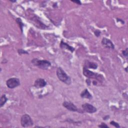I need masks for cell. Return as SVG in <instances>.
<instances>
[{
  "label": "cell",
  "mask_w": 128,
  "mask_h": 128,
  "mask_svg": "<svg viewBox=\"0 0 128 128\" xmlns=\"http://www.w3.org/2000/svg\"><path fill=\"white\" fill-rule=\"evenodd\" d=\"M56 75L58 78L62 82L66 84H70L71 80L70 77L60 67L58 68L56 70Z\"/></svg>",
  "instance_id": "6da1fadb"
},
{
  "label": "cell",
  "mask_w": 128,
  "mask_h": 128,
  "mask_svg": "<svg viewBox=\"0 0 128 128\" xmlns=\"http://www.w3.org/2000/svg\"><path fill=\"white\" fill-rule=\"evenodd\" d=\"M31 62L34 65L43 70H47L51 66V63L46 60H41L38 58H34Z\"/></svg>",
  "instance_id": "7a4b0ae2"
},
{
  "label": "cell",
  "mask_w": 128,
  "mask_h": 128,
  "mask_svg": "<svg viewBox=\"0 0 128 128\" xmlns=\"http://www.w3.org/2000/svg\"><path fill=\"white\" fill-rule=\"evenodd\" d=\"M20 123L22 127L30 126L34 124L32 119L30 116L27 114H24L22 116L20 119Z\"/></svg>",
  "instance_id": "3957f363"
},
{
  "label": "cell",
  "mask_w": 128,
  "mask_h": 128,
  "mask_svg": "<svg viewBox=\"0 0 128 128\" xmlns=\"http://www.w3.org/2000/svg\"><path fill=\"white\" fill-rule=\"evenodd\" d=\"M6 86L10 88H14L20 84V80L16 78H12L6 81Z\"/></svg>",
  "instance_id": "277c9868"
},
{
  "label": "cell",
  "mask_w": 128,
  "mask_h": 128,
  "mask_svg": "<svg viewBox=\"0 0 128 128\" xmlns=\"http://www.w3.org/2000/svg\"><path fill=\"white\" fill-rule=\"evenodd\" d=\"M83 74L84 76H86V78H90L98 79V78L100 76L99 74L94 73L84 67L83 68Z\"/></svg>",
  "instance_id": "5b68a950"
},
{
  "label": "cell",
  "mask_w": 128,
  "mask_h": 128,
  "mask_svg": "<svg viewBox=\"0 0 128 128\" xmlns=\"http://www.w3.org/2000/svg\"><path fill=\"white\" fill-rule=\"evenodd\" d=\"M82 108L83 110L88 113H94L97 111V109L96 107H94L92 104H90L88 103H85L82 106Z\"/></svg>",
  "instance_id": "8992f818"
},
{
  "label": "cell",
  "mask_w": 128,
  "mask_h": 128,
  "mask_svg": "<svg viewBox=\"0 0 128 128\" xmlns=\"http://www.w3.org/2000/svg\"><path fill=\"white\" fill-rule=\"evenodd\" d=\"M62 106L66 109L72 111V112H77L78 111V109L77 107L72 102H70L65 101L62 103Z\"/></svg>",
  "instance_id": "52a82bcc"
},
{
  "label": "cell",
  "mask_w": 128,
  "mask_h": 128,
  "mask_svg": "<svg viewBox=\"0 0 128 128\" xmlns=\"http://www.w3.org/2000/svg\"><path fill=\"white\" fill-rule=\"evenodd\" d=\"M102 44L103 46H104L106 48H108L112 50H114V44H113L112 42L110 40L107 38H102Z\"/></svg>",
  "instance_id": "ba28073f"
},
{
  "label": "cell",
  "mask_w": 128,
  "mask_h": 128,
  "mask_svg": "<svg viewBox=\"0 0 128 128\" xmlns=\"http://www.w3.org/2000/svg\"><path fill=\"white\" fill-rule=\"evenodd\" d=\"M46 85V82L43 78H38L36 80L34 83V86L38 88H42L44 87Z\"/></svg>",
  "instance_id": "9c48e42d"
},
{
  "label": "cell",
  "mask_w": 128,
  "mask_h": 128,
  "mask_svg": "<svg viewBox=\"0 0 128 128\" xmlns=\"http://www.w3.org/2000/svg\"><path fill=\"white\" fill-rule=\"evenodd\" d=\"M84 67L86 68H92V69H96L98 68L97 64L90 62L88 60H86L84 64Z\"/></svg>",
  "instance_id": "30bf717a"
},
{
  "label": "cell",
  "mask_w": 128,
  "mask_h": 128,
  "mask_svg": "<svg viewBox=\"0 0 128 128\" xmlns=\"http://www.w3.org/2000/svg\"><path fill=\"white\" fill-rule=\"evenodd\" d=\"M60 47L62 48H65V49H66V50H69L70 51L72 52L74 50V48L70 46V45H68V44H67L66 43L64 42L62 40L60 42Z\"/></svg>",
  "instance_id": "8fae6325"
},
{
  "label": "cell",
  "mask_w": 128,
  "mask_h": 128,
  "mask_svg": "<svg viewBox=\"0 0 128 128\" xmlns=\"http://www.w3.org/2000/svg\"><path fill=\"white\" fill-rule=\"evenodd\" d=\"M80 96L82 98H85L88 99H90L92 98V94L90 93L87 89H85L80 94Z\"/></svg>",
  "instance_id": "7c38bea8"
},
{
  "label": "cell",
  "mask_w": 128,
  "mask_h": 128,
  "mask_svg": "<svg viewBox=\"0 0 128 128\" xmlns=\"http://www.w3.org/2000/svg\"><path fill=\"white\" fill-rule=\"evenodd\" d=\"M7 100H8V98L6 97V95L5 94L2 95L0 99V106L2 107L5 104V103L6 102Z\"/></svg>",
  "instance_id": "4fadbf2b"
},
{
  "label": "cell",
  "mask_w": 128,
  "mask_h": 128,
  "mask_svg": "<svg viewBox=\"0 0 128 128\" xmlns=\"http://www.w3.org/2000/svg\"><path fill=\"white\" fill-rule=\"evenodd\" d=\"M16 22L19 24L20 28H21V31H22V27L24 26V24L22 22V20L20 18H18L16 20Z\"/></svg>",
  "instance_id": "5bb4252c"
},
{
  "label": "cell",
  "mask_w": 128,
  "mask_h": 128,
  "mask_svg": "<svg viewBox=\"0 0 128 128\" xmlns=\"http://www.w3.org/2000/svg\"><path fill=\"white\" fill-rule=\"evenodd\" d=\"M18 52L19 54H28V52L26 51L22 50V49H18Z\"/></svg>",
  "instance_id": "9a60e30c"
},
{
  "label": "cell",
  "mask_w": 128,
  "mask_h": 128,
  "mask_svg": "<svg viewBox=\"0 0 128 128\" xmlns=\"http://www.w3.org/2000/svg\"><path fill=\"white\" fill-rule=\"evenodd\" d=\"M110 124H111V125H112V126H115V127H116V128H120V126L119 125V124L118 123V122H114V121H111L110 122Z\"/></svg>",
  "instance_id": "2e32d148"
},
{
  "label": "cell",
  "mask_w": 128,
  "mask_h": 128,
  "mask_svg": "<svg viewBox=\"0 0 128 128\" xmlns=\"http://www.w3.org/2000/svg\"><path fill=\"white\" fill-rule=\"evenodd\" d=\"M122 54L123 56L126 58V59L128 58V48H126V49L122 51Z\"/></svg>",
  "instance_id": "e0dca14e"
},
{
  "label": "cell",
  "mask_w": 128,
  "mask_h": 128,
  "mask_svg": "<svg viewBox=\"0 0 128 128\" xmlns=\"http://www.w3.org/2000/svg\"><path fill=\"white\" fill-rule=\"evenodd\" d=\"M94 34L95 36H96L97 37H98V36H100V34L101 32H100V31L99 30H96L94 31Z\"/></svg>",
  "instance_id": "ac0fdd59"
},
{
  "label": "cell",
  "mask_w": 128,
  "mask_h": 128,
  "mask_svg": "<svg viewBox=\"0 0 128 128\" xmlns=\"http://www.w3.org/2000/svg\"><path fill=\"white\" fill-rule=\"evenodd\" d=\"M98 126L100 127V128H108V126H107V125H106V124H105L104 123H102V124H100V125H98Z\"/></svg>",
  "instance_id": "d6986e66"
},
{
  "label": "cell",
  "mask_w": 128,
  "mask_h": 128,
  "mask_svg": "<svg viewBox=\"0 0 128 128\" xmlns=\"http://www.w3.org/2000/svg\"><path fill=\"white\" fill-rule=\"evenodd\" d=\"M73 2H74V3H76L77 4H79V5H80V4H82V3H81V2H80V0H72Z\"/></svg>",
  "instance_id": "ffe728a7"
},
{
  "label": "cell",
  "mask_w": 128,
  "mask_h": 128,
  "mask_svg": "<svg viewBox=\"0 0 128 128\" xmlns=\"http://www.w3.org/2000/svg\"><path fill=\"white\" fill-rule=\"evenodd\" d=\"M86 84H88V85L90 86V83H91V82H90V80H89V79H87V80H86Z\"/></svg>",
  "instance_id": "44dd1931"
},
{
  "label": "cell",
  "mask_w": 128,
  "mask_h": 128,
  "mask_svg": "<svg viewBox=\"0 0 128 128\" xmlns=\"http://www.w3.org/2000/svg\"><path fill=\"white\" fill-rule=\"evenodd\" d=\"M11 2H16V0H14H14H10Z\"/></svg>",
  "instance_id": "7402d4cb"
},
{
  "label": "cell",
  "mask_w": 128,
  "mask_h": 128,
  "mask_svg": "<svg viewBox=\"0 0 128 128\" xmlns=\"http://www.w3.org/2000/svg\"><path fill=\"white\" fill-rule=\"evenodd\" d=\"M126 69H127V68H126V72H128V71H127V70H126Z\"/></svg>",
  "instance_id": "603a6c76"
}]
</instances>
